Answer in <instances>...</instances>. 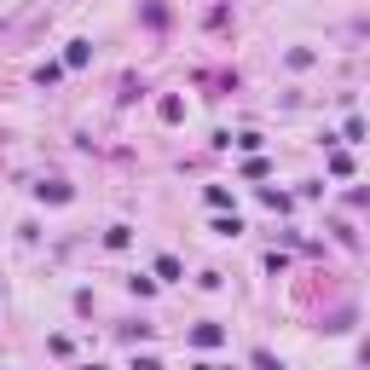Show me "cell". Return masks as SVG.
I'll return each mask as SVG.
<instances>
[{
	"instance_id": "obj_1",
	"label": "cell",
	"mask_w": 370,
	"mask_h": 370,
	"mask_svg": "<svg viewBox=\"0 0 370 370\" xmlns=\"http://www.w3.org/2000/svg\"><path fill=\"white\" fill-rule=\"evenodd\" d=\"M220 342H226L220 324H197V330H191V347H220Z\"/></svg>"
},
{
	"instance_id": "obj_2",
	"label": "cell",
	"mask_w": 370,
	"mask_h": 370,
	"mask_svg": "<svg viewBox=\"0 0 370 370\" xmlns=\"http://www.w3.org/2000/svg\"><path fill=\"white\" fill-rule=\"evenodd\" d=\"M35 197H41V203H70V185H64V180H46V185H35Z\"/></svg>"
},
{
	"instance_id": "obj_3",
	"label": "cell",
	"mask_w": 370,
	"mask_h": 370,
	"mask_svg": "<svg viewBox=\"0 0 370 370\" xmlns=\"http://www.w3.org/2000/svg\"><path fill=\"white\" fill-rule=\"evenodd\" d=\"M156 278H168V284H180L185 278V266L174 261V255H156Z\"/></svg>"
},
{
	"instance_id": "obj_4",
	"label": "cell",
	"mask_w": 370,
	"mask_h": 370,
	"mask_svg": "<svg viewBox=\"0 0 370 370\" xmlns=\"http://www.w3.org/2000/svg\"><path fill=\"white\" fill-rule=\"evenodd\" d=\"M87 58H93V46H87V41H70V53H64V64H70V70H82Z\"/></svg>"
},
{
	"instance_id": "obj_5",
	"label": "cell",
	"mask_w": 370,
	"mask_h": 370,
	"mask_svg": "<svg viewBox=\"0 0 370 370\" xmlns=\"http://www.w3.org/2000/svg\"><path fill=\"white\" fill-rule=\"evenodd\" d=\"M156 116H163V122H180V116H185V99H174V93H168V99L156 104Z\"/></svg>"
},
{
	"instance_id": "obj_6",
	"label": "cell",
	"mask_w": 370,
	"mask_h": 370,
	"mask_svg": "<svg viewBox=\"0 0 370 370\" xmlns=\"http://www.w3.org/2000/svg\"><path fill=\"white\" fill-rule=\"evenodd\" d=\"M208 232H214V237H237V232H243V220H237V214H220Z\"/></svg>"
},
{
	"instance_id": "obj_7",
	"label": "cell",
	"mask_w": 370,
	"mask_h": 370,
	"mask_svg": "<svg viewBox=\"0 0 370 370\" xmlns=\"http://www.w3.org/2000/svg\"><path fill=\"white\" fill-rule=\"evenodd\" d=\"M330 174H335V180H347V174H353V156H347V151H330Z\"/></svg>"
},
{
	"instance_id": "obj_8",
	"label": "cell",
	"mask_w": 370,
	"mask_h": 370,
	"mask_svg": "<svg viewBox=\"0 0 370 370\" xmlns=\"http://www.w3.org/2000/svg\"><path fill=\"white\" fill-rule=\"evenodd\" d=\"M261 203H266V208H272V214H289V197H284V191H272V185H266V191H261Z\"/></svg>"
},
{
	"instance_id": "obj_9",
	"label": "cell",
	"mask_w": 370,
	"mask_h": 370,
	"mask_svg": "<svg viewBox=\"0 0 370 370\" xmlns=\"http://www.w3.org/2000/svg\"><path fill=\"white\" fill-rule=\"evenodd\" d=\"M145 24H151V29L168 24V6H163V0H151V6H145Z\"/></svg>"
},
{
	"instance_id": "obj_10",
	"label": "cell",
	"mask_w": 370,
	"mask_h": 370,
	"mask_svg": "<svg viewBox=\"0 0 370 370\" xmlns=\"http://www.w3.org/2000/svg\"><path fill=\"white\" fill-rule=\"evenodd\" d=\"M104 243H110V249H127V243H133V232H127V226H110Z\"/></svg>"
},
{
	"instance_id": "obj_11",
	"label": "cell",
	"mask_w": 370,
	"mask_h": 370,
	"mask_svg": "<svg viewBox=\"0 0 370 370\" xmlns=\"http://www.w3.org/2000/svg\"><path fill=\"white\" fill-rule=\"evenodd\" d=\"M127 289H133V295L145 301V295H151V289H156V278H145V272H133V278H127Z\"/></svg>"
},
{
	"instance_id": "obj_12",
	"label": "cell",
	"mask_w": 370,
	"mask_h": 370,
	"mask_svg": "<svg viewBox=\"0 0 370 370\" xmlns=\"http://www.w3.org/2000/svg\"><path fill=\"white\" fill-rule=\"evenodd\" d=\"M58 75H64V64H41V70H35V82H41V87H53Z\"/></svg>"
},
{
	"instance_id": "obj_13",
	"label": "cell",
	"mask_w": 370,
	"mask_h": 370,
	"mask_svg": "<svg viewBox=\"0 0 370 370\" xmlns=\"http://www.w3.org/2000/svg\"><path fill=\"white\" fill-rule=\"evenodd\" d=\"M208 208H232V191L226 185H208Z\"/></svg>"
},
{
	"instance_id": "obj_14",
	"label": "cell",
	"mask_w": 370,
	"mask_h": 370,
	"mask_svg": "<svg viewBox=\"0 0 370 370\" xmlns=\"http://www.w3.org/2000/svg\"><path fill=\"white\" fill-rule=\"evenodd\" d=\"M232 145H237V151H249V156H255V151H261V145H266V139H261V133H237Z\"/></svg>"
},
{
	"instance_id": "obj_15",
	"label": "cell",
	"mask_w": 370,
	"mask_h": 370,
	"mask_svg": "<svg viewBox=\"0 0 370 370\" xmlns=\"http://www.w3.org/2000/svg\"><path fill=\"white\" fill-rule=\"evenodd\" d=\"M255 370H284V364H278V359H272V353L261 347V353H255Z\"/></svg>"
},
{
	"instance_id": "obj_16",
	"label": "cell",
	"mask_w": 370,
	"mask_h": 370,
	"mask_svg": "<svg viewBox=\"0 0 370 370\" xmlns=\"http://www.w3.org/2000/svg\"><path fill=\"white\" fill-rule=\"evenodd\" d=\"M133 370H163V359H151V353H145V359H133Z\"/></svg>"
},
{
	"instance_id": "obj_17",
	"label": "cell",
	"mask_w": 370,
	"mask_h": 370,
	"mask_svg": "<svg viewBox=\"0 0 370 370\" xmlns=\"http://www.w3.org/2000/svg\"><path fill=\"white\" fill-rule=\"evenodd\" d=\"M197 370H226V364H208V359H203V364H197Z\"/></svg>"
},
{
	"instance_id": "obj_18",
	"label": "cell",
	"mask_w": 370,
	"mask_h": 370,
	"mask_svg": "<svg viewBox=\"0 0 370 370\" xmlns=\"http://www.w3.org/2000/svg\"><path fill=\"white\" fill-rule=\"evenodd\" d=\"M82 370H104V364H82Z\"/></svg>"
}]
</instances>
